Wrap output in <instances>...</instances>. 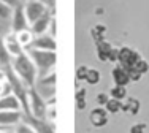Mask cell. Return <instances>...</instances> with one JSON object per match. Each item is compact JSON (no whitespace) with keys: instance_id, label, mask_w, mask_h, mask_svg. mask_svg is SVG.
Returning a JSON list of instances; mask_svg holds the SVG:
<instances>
[{"instance_id":"cell-1","label":"cell","mask_w":149,"mask_h":133,"mask_svg":"<svg viewBox=\"0 0 149 133\" xmlns=\"http://www.w3.org/2000/svg\"><path fill=\"white\" fill-rule=\"evenodd\" d=\"M11 68H13V71L16 73V76L26 84L27 87H33L35 84H37L38 70H37V66H35V64L32 62L30 55L27 54V51H24L22 54L13 57Z\"/></svg>"},{"instance_id":"cell-2","label":"cell","mask_w":149,"mask_h":133,"mask_svg":"<svg viewBox=\"0 0 149 133\" xmlns=\"http://www.w3.org/2000/svg\"><path fill=\"white\" fill-rule=\"evenodd\" d=\"M27 54L30 55L32 62L35 64L38 70V78L48 75L49 71H52L56 65V60H57V55H56V51H41V49H29Z\"/></svg>"},{"instance_id":"cell-3","label":"cell","mask_w":149,"mask_h":133,"mask_svg":"<svg viewBox=\"0 0 149 133\" xmlns=\"http://www.w3.org/2000/svg\"><path fill=\"white\" fill-rule=\"evenodd\" d=\"M29 109H30V116L33 117L46 119V116H48L49 106L35 87H29Z\"/></svg>"},{"instance_id":"cell-4","label":"cell","mask_w":149,"mask_h":133,"mask_svg":"<svg viewBox=\"0 0 149 133\" xmlns=\"http://www.w3.org/2000/svg\"><path fill=\"white\" fill-rule=\"evenodd\" d=\"M48 10H49L48 3L41 2V0H26L24 2V11H26L27 21H29L30 26L37 19H40Z\"/></svg>"},{"instance_id":"cell-5","label":"cell","mask_w":149,"mask_h":133,"mask_svg":"<svg viewBox=\"0 0 149 133\" xmlns=\"http://www.w3.org/2000/svg\"><path fill=\"white\" fill-rule=\"evenodd\" d=\"M30 29V24L27 21L26 11H24V2L21 5H17L13 8V15H11V21H10V30H13V33L22 32V30Z\"/></svg>"},{"instance_id":"cell-6","label":"cell","mask_w":149,"mask_h":133,"mask_svg":"<svg viewBox=\"0 0 149 133\" xmlns=\"http://www.w3.org/2000/svg\"><path fill=\"white\" fill-rule=\"evenodd\" d=\"M141 59H143L141 54L136 49H133V48H130V46L119 48V60H118V64L120 66H124L125 70L133 68V66L138 64V60H141Z\"/></svg>"},{"instance_id":"cell-7","label":"cell","mask_w":149,"mask_h":133,"mask_svg":"<svg viewBox=\"0 0 149 133\" xmlns=\"http://www.w3.org/2000/svg\"><path fill=\"white\" fill-rule=\"evenodd\" d=\"M22 122L29 124L37 133H56L54 124L49 119H38L33 116H24L22 114Z\"/></svg>"},{"instance_id":"cell-8","label":"cell","mask_w":149,"mask_h":133,"mask_svg":"<svg viewBox=\"0 0 149 133\" xmlns=\"http://www.w3.org/2000/svg\"><path fill=\"white\" fill-rule=\"evenodd\" d=\"M57 44H56V38L49 33H43L38 35L33 38L29 49H41V51H56ZM27 49V51H29Z\"/></svg>"},{"instance_id":"cell-9","label":"cell","mask_w":149,"mask_h":133,"mask_svg":"<svg viewBox=\"0 0 149 133\" xmlns=\"http://www.w3.org/2000/svg\"><path fill=\"white\" fill-rule=\"evenodd\" d=\"M52 19H54V16H52V10H48V11H46L45 15L40 17V19H37V21H35V22L30 26V32L33 33L35 37H38V35H43V33H48L49 24H51Z\"/></svg>"},{"instance_id":"cell-10","label":"cell","mask_w":149,"mask_h":133,"mask_svg":"<svg viewBox=\"0 0 149 133\" xmlns=\"http://www.w3.org/2000/svg\"><path fill=\"white\" fill-rule=\"evenodd\" d=\"M22 122V111H0V128H13Z\"/></svg>"},{"instance_id":"cell-11","label":"cell","mask_w":149,"mask_h":133,"mask_svg":"<svg viewBox=\"0 0 149 133\" xmlns=\"http://www.w3.org/2000/svg\"><path fill=\"white\" fill-rule=\"evenodd\" d=\"M89 121L92 124V127L95 128H102L108 124V111L105 108L98 106V108H94L89 114Z\"/></svg>"},{"instance_id":"cell-12","label":"cell","mask_w":149,"mask_h":133,"mask_svg":"<svg viewBox=\"0 0 149 133\" xmlns=\"http://www.w3.org/2000/svg\"><path fill=\"white\" fill-rule=\"evenodd\" d=\"M111 78L114 86H129L130 84V78H129V71H127L124 66H120L119 64L116 66H113L111 70Z\"/></svg>"},{"instance_id":"cell-13","label":"cell","mask_w":149,"mask_h":133,"mask_svg":"<svg viewBox=\"0 0 149 133\" xmlns=\"http://www.w3.org/2000/svg\"><path fill=\"white\" fill-rule=\"evenodd\" d=\"M0 111H22L21 109V101L17 100L15 94L0 97Z\"/></svg>"},{"instance_id":"cell-14","label":"cell","mask_w":149,"mask_h":133,"mask_svg":"<svg viewBox=\"0 0 149 133\" xmlns=\"http://www.w3.org/2000/svg\"><path fill=\"white\" fill-rule=\"evenodd\" d=\"M3 41H5V46H6V49H8V52L11 54V57H16V55L22 54V52L26 51L19 43H17L15 33H8V35H5V37H3Z\"/></svg>"},{"instance_id":"cell-15","label":"cell","mask_w":149,"mask_h":133,"mask_svg":"<svg viewBox=\"0 0 149 133\" xmlns=\"http://www.w3.org/2000/svg\"><path fill=\"white\" fill-rule=\"evenodd\" d=\"M113 44L108 43L106 40L103 41H98V43H95V54H97V59L102 62H108V57H109V52L113 49Z\"/></svg>"},{"instance_id":"cell-16","label":"cell","mask_w":149,"mask_h":133,"mask_svg":"<svg viewBox=\"0 0 149 133\" xmlns=\"http://www.w3.org/2000/svg\"><path fill=\"white\" fill-rule=\"evenodd\" d=\"M140 106H141L140 100L132 98V97H127V98L122 101V111L132 114V116H136V114L140 113Z\"/></svg>"},{"instance_id":"cell-17","label":"cell","mask_w":149,"mask_h":133,"mask_svg":"<svg viewBox=\"0 0 149 133\" xmlns=\"http://www.w3.org/2000/svg\"><path fill=\"white\" fill-rule=\"evenodd\" d=\"M15 37H16L17 43H19L21 46H22L24 49L27 51V49L30 48L32 41H33L35 35L30 32V29H27V30H22V32H17V33H15Z\"/></svg>"},{"instance_id":"cell-18","label":"cell","mask_w":149,"mask_h":133,"mask_svg":"<svg viewBox=\"0 0 149 133\" xmlns=\"http://www.w3.org/2000/svg\"><path fill=\"white\" fill-rule=\"evenodd\" d=\"M13 62L11 54L8 52L5 46V41H3V37L0 35V68H5V66H10Z\"/></svg>"},{"instance_id":"cell-19","label":"cell","mask_w":149,"mask_h":133,"mask_svg":"<svg viewBox=\"0 0 149 133\" xmlns=\"http://www.w3.org/2000/svg\"><path fill=\"white\" fill-rule=\"evenodd\" d=\"M109 97L114 100H119V101H124L129 97V92H127V87L125 86H113L109 89Z\"/></svg>"},{"instance_id":"cell-20","label":"cell","mask_w":149,"mask_h":133,"mask_svg":"<svg viewBox=\"0 0 149 133\" xmlns=\"http://www.w3.org/2000/svg\"><path fill=\"white\" fill-rule=\"evenodd\" d=\"M11 15H13V8L5 3L0 2V26H6L11 21Z\"/></svg>"},{"instance_id":"cell-21","label":"cell","mask_w":149,"mask_h":133,"mask_svg":"<svg viewBox=\"0 0 149 133\" xmlns=\"http://www.w3.org/2000/svg\"><path fill=\"white\" fill-rule=\"evenodd\" d=\"M100 78H102V75L97 68H89L87 70V76H86L84 81L89 84V86H97V84L100 82Z\"/></svg>"},{"instance_id":"cell-22","label":"cell","mask_w":149,"mask_h":133,"mask_svg":"<svg viewBox=\"0 0 149 133\" xmlns=\"http://www.w3.org/2000/svg\"><path fill=\"white\" fill-rule=\"evenodd\" d=\"M105 109L108 111V114H118L119 111H122V101L119 100H114L109 97L108 103L105 105Z\"/></svg>"},{"instance_id":"cell-23","label":"cell","mask_w":149,"mask_h":133,"mask_svg":"<svg viewBox=\"0 0 149 133\" xmlns=\"http://www.w3.org/2000/svg\"><path fill=\"white\" fill-rule=\"evenodd\" d=\"M105 30H106V27L102 26V24H97L95 27H92V29H91V35H92V38H94L95 43L105 40Z\"/></svg>"},{"instance_id":"cell-24","label":"cell","mask_w":149,"mask_h":133,"mask_svg":"<svg viewBox=\"0 0 149 133\" xmlns=\"http://www.w3.org/2000/svg\"><path fill=\"white\" fill-rule=\"evenodd\" d=\"M74 100H76V108L79 111H83L84 108H86V89L84 87H81V89L76 90V94H74Z\"/></svg>"},{"instance_id":"cell-25","label":"cell","mask_w":149,"mask_h":133,"mask_svg":"<svg viewBox=\"0 0 149 133\" xmlns=\"http://www.w3.org/2000/svg\"><path fill=\"white\" fill-rule=\"evenodd\" d=\"M37 84H41V86H54L56 87V71H51L48 75L41 76V78L37 79Z\"/></svg>"},{"instance_id":"cell-26","label":"cell","mask_w":149,"mask_h":133,"mask_svg":"<svg viewBox=\"0 0 149 133\" xmlns=\"http://www.w3.org/2000/svg\"><path fill=\"white\" fill-rule=\"evenodd\" d=\"M13 133H37V132H35L29 124H26V122H21V124H17L16 127H15Z\"/></svg>"},{"instance_id":"cell-27","label":"cell","mask_w":149,"mask_h":133,"mask_svg":"<svg viewBox=\"0 0 149 133\" xmlns=\"http://www.w3.org/2000/svg\"><path fill=\"white\" fill-rule=\"evenodd\" d=\"M135 70H136L138 73H141V75H146V73L149 71V62L146 60V59H141V60H138V64L133 66Z\"/></svg>"},{"instance_id":"cell-28","label":"cell","mask_w":149,"mask_h":133,"mask_svg":"<svg viewBox=\"0 0 149 133\" xmlns=\"http://www.w3.org/2000/svg\"><path fill=\"white\" fill-rule=\"evenodd\" d=\"M108 100H109V94H105V92L97 94V97H95V103L102 108H105V105L108 103Z\"/></svg>"},{"instance_id":"cell-29","label":"cell","mask_w":149,"mask_h":133,"mask_svg":"<svg viewBox=\"0 0 149 133\" xmlns=\"http://www.w3.org/2000/svg\"><path fill=\"white\" fill-rule=\"evenodd\" d=\"M87 70H89V68H87L86 65H79V66H78L76 75H74L78 81H84V79H86V76H87Z\"/></svg>"},{"instance_id":"cell-30","label":"cell","mask_w":149,"mask_h":133,"mask_svg":"<svg viewBox=\"0 0 149 133\" xmlns=\"http://www.w3.org/2000/svg\"><path fill=\"white\" fill-rule=\"evenodd\" d=\"M144 132H146V124H143V122L133 124L129 130V133H144Z\"/></svg>"},{"instance_id":"cell-31","label":"cell","mask_w":149,"mask_h":133,"mask_svg":"<svg viewBox=\"0 0 149 133\" xmlns=\"http://www.w3.org/2000/svg\"><path fill=\"white\" fill-rule=\"evenodd\" d=\"M129 71V78H130V82H138L141 78H143V75L141 73H138L135 68H130V70H127Z\"/></svg>"},{"instance_id":"cell-32","label":"cell","mask_w":149,"mask_h":133,"mask_svg":"<svg viewBox=\"0 0 149 133\" xmlns=\"http://www.w3.org/2000/svg\"><path fill=\"white\" fill-rule=\"evenodd\" d=\"M118 60H119V48H113L111 52H109L108 62H113V64H118Z\"/></svg>"},{"instance_id":"cell-33","label":"cell","mask_w":149,"mask_h":133,"mask_svg":"<svg viewBox=\"0 0 149 133\" xmlns=\"http://www.w3.org/2000/svg\"><path fill=\"white\" fill-rule=\"evenodd\" d=\"M2 3H5V5H8V6H11V8H15V6H17V5H21V0H0Z\"/></svg>"},{"instance_id":"cell-34","label":"cell","mask_w":149,"mask_h":133,"mask_svg":"<svg viewBox=\"0 0 149 133\" xmlns=\"http://www.w3.org/2000/svg\"><path fill=\"white\" fill-rule=\"evenodd\" d=\"M49 35H52V37L56 38V19L51 21V24H49V30H48Z\"/></svg>"},{"instance_id":"cell-35","label":"cell","mask_w":149,"mask_h":133,"mask_svg":"<svg viewBox=\"0 0 149 133\" xmlns=\"http://www.w3.org/2000/svg\"><path fill=\"white\" fill-rule=\"evenodd\" d=\"M46 2H48V5H49V6H51V10L54 8V2H56V0H46Z\"/></svg>"},{"instance_id":"cell-36","label":"cell","mask_w":149,"mask_h":133,"mask_svg":"<svg viewBox=\"0 0 149 133\" xmlns=\"http://www.w3.org/2000/svg\"><path fill=\"white\" fill-rule=\"evenodd\" d=\"M0 133H13L11 128H3V130H0Z\"/></svg>"},{"instance_id":"cell-37","label":"cell","mask_w":149,"mask_h":133,"mask_svg":"<svg viewBox=\"0 0 149 133\" xmlns=\"http://www.w3.org/2000/svg\"><path fill=\"white\" fill-rule=\"evenodd\" d=\"M41 2H45V3H48V2H46V0H41Z\"/></svg>"},{"instance_id":"cell-38","label":"cell","mask_w":149,"mask_h":133,"mask_svg":"<svg viewBox=\"0 0 149 133\" xmlns=\"http://www.w3.org/2000/svg\"><path fill=\"white\" fill-rule=\"evenodd\" d=\"M21 2H26V0H21Z\"/></svg>"},{"instance_id":"cell-39","label":"cell","mask_w":149,"mask_h":133,"mask_svg":"<svg viewBox=\"0 0 149 133\" xmlns=\"http://www.w3.org/2000/svg\"><path fill=\"white\" fill-rule=\"evenodd\" d=\"M0 130H3V128H0Z\"/></svg>"}]
</instances>
